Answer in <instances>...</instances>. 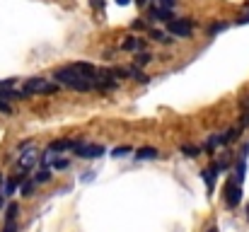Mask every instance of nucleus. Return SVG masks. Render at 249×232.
Segmentation results:
<instances>
[{"label":"nucleus","instance_id":"nucleus-4","mask_svg":"<svg viewBox=\"0 0 249 232\" xmlns=\"http://www.w3.org/2000/svg\"><path fill=\"white\" fill-rule=\"evenodd\" d=\"M167 29H169V34L181 36V39H189L191 36V22L189 19H169L167 22Z\"/></svg>","mask_w":249,"mask_h":232},{"label":"nucleus","instance_id":"nucleus-24","mask_svg":"<svg viewBox=\"0 0 249 232\" xmlns=\"http://www.w3.org/2000/svg\"><path fill=\"white\" fill-rule=\"evenodd\" d=\"M56 167H58V169H66V167H68V160H56Z\"/></svg>","mask_w":249,"mask_h":232},{"label":"nucleus","instance_id":"nucleus-19","mask_svg":"<svg viewBox=\"0 0 249 232\" xmlns=\"http://www.w3.org/2000/svg\"><path fill=\"white\" fill-rule=\"evenodd\" d=\"M153 39H158V41H167V34L165 32H153Z\"/></svg>","mask_w":249,"mask_h":232},{"label":"nucleus","instance_id":"nucleus-11","mask_svg":"<svg viewBox=\"0 0 249 232\" xmlns=\"http://www.w3.org/2000/svg\"><path fill=\"white\" fill-rule=\"evenodd\" d=\"M138 46H143V41H141V39H128V41L124 44V49H126V51H133V49H138Z\"/></svg>","mask_w":249,"mask_h":232},{"label":"nucleus","instance_id":"nucleus-26","mask_svg":"<svg viewBox=\"0 0 249 232\" xmlns=\"http://www.w3.org/2000/svg\"><path fill=\"white\" fill-rule=\"evenodd\" d=\"M2 232H15V230H12V228H5V230H2Z\"/></svg>","mask_w":249,"mask_h":232},{"label":"nucleus","instance_id":"nucleus-17","mask_svg":"<svg viewBox=\"0 0 249 232\" xmlns=\"http://www.w3.org/2000/svg\"><path fill=\"white\" fill-rule=\"evenodd\" d=\"M150 58H153V56H150V54H143V56H141V54H138V58H136V63H138V66H145V63H148V61H150Z\"/></svg>","mask_w":249,"mask_h":232},{"label":"nucleus","instance_id":"nucleus-15","mask_svg":"<svg viewBox=\"0 0 249 232\" xmlns=\"http://www.w3.org/2000/svg\"><path fill=\"white\" fill-rule=\"evenodd\" d=\"M5 196H7V191H5V181H2V174H0V208L5 203Z\"/></svg>","mask_w":249,"mask_h":232},{"label":"nucleus","instance_id":"nucleus-2","mask_svg":"<svg viewBox=\"0 0 249 232\" xmlns=\"http://www.w3.org/2000/svg\"><path fill=\"white\" fill-rule=\"evenodd\" d=\"M56 89H58V82L56 80L49 82L46 77H29L24 82V87H22V94L24 97H29V94H51Z\"/></svg>","mask_w":249,"mask_h":232},{"label":"nucleus","instance_id":"nucleus-6","mask_svg":"<svg viewBox=\"0 0 249 232\" xmlns=\"http://www.w3.org/2000/svg\"><path fill=\"white\" fill-rule=\"evenodd\" d=\"M75 148H78V143H75V141H66V138H63V141H53V143L49 145L51 153H63V150H75Z\"/></svg>","mask_w":249,"mask_h":232},{"label":"nucleus","instance_id":"nucleus-20","mask_svg":"<svg viewBox=\"0 0 249 232\" xmlns=\"http://www.w3.org/2000/svg\"><path fill=\"white\" fill-rule=\"evenodd\" d=\"M223 29H225L223 22H220V24H213V27H211V34H218V32H223Z\"/></svg>","mask_w":249,"mask_h":232},{"label":"nucleus","instance_id":"nucleus-7","mask_svg":"<svg viewBox=\"0 0 249 232\" xmlns=\"http://www.w3.org/2000/svg\"><path fill=\"white\" fill-rule=\"evenodd\" d=\"M150 17H153V19H165V22L174 19V17L169 15V10H167V7H162V5H160V7H153V10H150Z\"/></svg>","mask_w":249,"mask_h":232},{"label":"nucleus","instance_id":"nucleus-3","mask_svg":"<svg viewBox=\"0 0 249 232\" xmlns=\"http://www.w3.org/2000/svg\"><path fill=\"white\" fill-rule=\"evenodd\" d=\"M242 181L237 179V177H232V179H228V184H225V203L230 206V208H235L240 201H242V186H240Z\"/></svg>","mask_w":249,"mask_h":232},{"label":"nucleus","instance_id":"nucleus-9","mask_svg":"<svg viewBox=\"0 0 249 232\" xmlns=\"http://www.w3.org/2000/svg\"><path fill=\"white\" fill-rule=\"evenodd\" d=\"M138 160H153V157H158V150L155 148H141L138 153H136Z\"/></svg>","mask_w":249,"mask_h":232},{"label":"nucleus","instance_id":"nucleus-25","mask_svg":"<svg viewBox=\"0 0 249 232\" xmlns=\"http://www.w3.org/2000/svg\"><path fill=\"white\" fill-rule=\"evenodd\" d=\"M116 2H119V5H128L131 0H116Z\"/></svg>","mask_w":249,"mask_h":232},{"label":"nucleus","instance_id":"nucleus-22","mask_svg":"<svg viewBox=\"0 0 249 232\" xmlns=\"http://www.w3.org/2000/svg\"><path fill=\"white\" fill-rule=\"evenodd\" d=\"M126 153H128L126 145H124V148H116V150H114V157H121V155H126Z\"/></svg>","mask_w":249,"mask_h":232},{"label":"nucleus","instance_id":"nucleus-10","mask_svg":"<svg viewBox=\"0 0 249 232\" xmlns=\"http://www.w3.org/2000/svg\"><path fill=\"white\" fill-rule=\"evenodd\" d=\"M213 172H215V167H211V169L203 172V179H206V184H208V191H213Z\"/></svg>","mask_w":249,"mask_h":232},{"label":"nucleus","instance_id":"nucleus-14","mask_svg":"<svg viewBox=\"0 0 249 232\" xmlns=\"http://www.w3.org/2000/svg\"><path fill=\"white\" fill-rule=\"evenodd\" d=\"M0 111H2V114H12V107H10L7 99H2V97H0Z\"/></svg>","mask_w":249,"mask_h":232},{"label":"nucleus","instance_id":"nucleus-16","mask_svg":"<svg viewBox=\"0 0 249 232\" xmlns=\"http://www.w3.org/2000/svg\"><path fill=\"white\" fill-rule=\"evenodd\" d=\"M131 75L136 77V80H138V82H148V75H145V73H141V71H136V68H133V71H131Z\"/></svg>","mask_w":249,"mask_h":232},{"label":"nucleus","instance_id":"nucleus-23","mask_svg":"<svg viewBox=\"0 0 249 232\" xmlns=\"http://www.w3.org/2000/svg\"><path fill=\"white\" fill-rule=\"evenodd\" d=\"M158 2H160V5H162V7H167V10H169V7H172V5H174V2H177V0H158Z\"/></svg>","mask_w":249,"mask_h":232},{"label":"nucleus","instance_id":"nucleus-8","mask_svg":"<svg viewBox=\"0 0 249 232\" xmlns=\"http://www.w3.org/2000/svg\"><path fill=\"white\" fill-rule=\"evenodd\" d=\"M34 160H36V155L34 153L22 155V157H19V162H17V167H19V169H29V167L34 164Z\"/></svg>","mask_w":249,"mask_h":232},{"label":"nucleus","instance_id":"nucleus-12","mask_svg":"<svg viewBox=\"0 0 249 232\" xmlns=\"http://www.w3.org/2000/svg\"><path fill=\"white\" fill-rule=\"evenodd\" d=\"M49 179H51V169H41V172L36 174V179H34V181H36V184H41V181H49Z\"/></svg>","mask_w":249,"mask_h":232},{"label":"nucleus","instance_id":"nucleus-13","mask_svg":"<svg viewBox=\"0 0 249 232\" xmlns=\"http://www.w3.org/2000/svg\"><path fill=\"white\" fill-rule=\"evenodd\" d=\"M247 22H249V2L245 5V12L237 17V24H247Z\"/></svg>","mask_w":249,"mask_h":232},{"label":"nucleus","instance_id":"nucleus-18","mask_svg":"<svg viewBox=\"0 0 249 232\" xmlns=\"http://www.w3.org/2000/svg\"><path fill=\"white\" fill-rule=\"evenodd\" d=\"M15 215H17V206H15V203H12V206H10V208H7V220H10V223H12V220H15Z\"/></svg>","mask_w":249,"mask_h":232},{"label":"nucleus","instance_id":"nucleus-27","mask_svg":"<svg viewBox=\"0 0 249 232\" xmlns=\"http://www.w3.org/2000/svg\"><path fill=\"white\" fill-rule=\"evenodd\" d=\"M208 232H218V230H208Z\"/></svg>","mask_w":249,"mask_h":232},{"label":"nucleus","instance_id":"nucleus-5","mask_svg":"<svg viewBox=\"0 0 249 232\" xmlns=\"http://www.w3.org/2000/svg\"><path fill=\"white\" fill-rule=\"evenodd\" d=\"M75 153H78V157L94 160V157H102V155H104V145H97V143H78Z\"/></svg>","mask_w":249,"mask_h":232},{"label":"nucleus","instance_id":"nucleus-21","mask_svg":"<svg viewBox=\"0 0 249 232\" xmlns=\"http://www.w3.org/2000/svg\"><path fill=\"white\" fill-rule=\"evenodd\" d=\"M184 153L189 155V157H194V155H198V150H196V148H191V145H184Z\"/></svg>","mask_w":249,"mask_h":232},{"label":"nucleus","instance_id":"nucleus-1","mask_svg":"<svg viewBox=\"0 0 249 232\" xmlns=\"http://www.w3.org/2000/svg\"><path fill=\"white\" fill-rule=\"evenodd\" d=\"M53 80L58 85H66L71 89H78V92H87L97 85V71L89 66V63H73L68 68H58L53 73Z\"/></svg>","mask_w":249,"mask_h":232}]
</instances>
